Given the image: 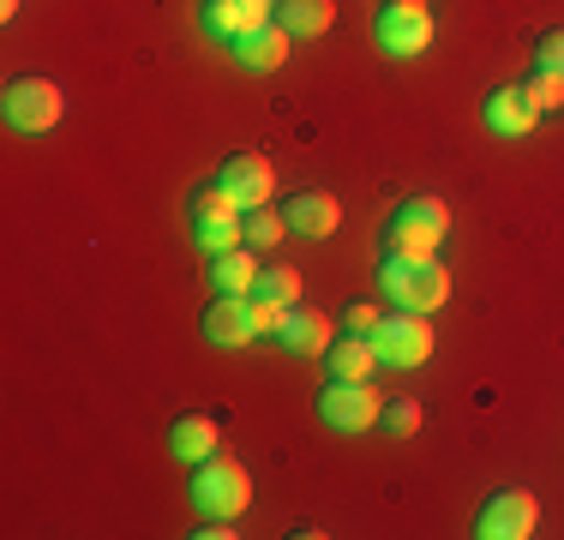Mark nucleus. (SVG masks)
I'll use <instances>...</instances> for the list:
<instances>
[{
  "label": "nucleus",
  "mask_w": 564,
  "mask_h": 540,
  "mask_svg": "<svg viewBox=\"0 0 564 540\" xmlns=\"http://www.w3.org/2000/svg\"><path fill=\"white\" fill-rule=\"evenodd\" d=\"M343 324H348V331H355V336H372V331H379V324H384V313H379V306H372V301H355V306H348V313H343Z\"/></svg>",
  "instance_id": "obj_26"
},
{
  "label": "nucleus",
  "mask_w": 564,
  "mask_h": 540,
  "mask_svg": "<svg viewBox=\"0 0 564 540\" xmlns=\"http://www.w3.org/2000/svg\"><path fill=\"white\" fill-rule=\"evenodd\" d=\"M372 348H379L384 367H421V360L433 355V324H426V313L397 306V313L372 331Z\"/></svg>",
  "instance_id": "obj_9"
},
{
  "label": "nucleus",
  "mask_w": 564,
  "mask_h": 540,
  "mask_svg": "<svg viewBox=\"0 0 564 540\" xmlns=\"http://www.w3.org/2000/svg\"><path fill=\"white\" fill-rule=\"evenodd\" d=\"M451 235V205L433 193L402 198L391 228H384V252H402V259H438V240Z\"/></svg>",
  "instance_id": "obj_1"
},
{
  "label": "nucleus",
  "mask_w": 564,
  "mask_h": 540,
  "mask_svg": "<svg viewBox=\"0 0 564 540\" xmlns=\"http://www.w3.org/2000/svg\"><path fill=\"white\" fill-rule=\"evenodd\" d=\"M534 120H541V108L529 102V90H522V85H499L487 97V127L499 132V139H529Z\"/></svg>",
  "instance_id": "obj_15"
},
{
  "label": "nucleus",
  "mask_w": 564,
  "mask_h": 540,
  "mask_svg": "<svg viewBox=\"0 0 564 540\" xmlns=\"http://www.w3.org/2000/svg\"><path fill=\"white\" fill-rule=\"evenodd\" d=\"M217 439H223V432H217L210 414H181L174 432H169V444H174V456H181V463H205L210 451H223Z\"/></svg>",
  "instance_id": "obj_18"
},
{
  "label": "nucleus",
  "mask_w": 564,
  "mask_h": 540,
  "mask_svg": "<svg viewBox=\"0 0 564 540\" xmlns=\"http://www.w3.org/2000/svg\"><path fill=\"white\" fill-rule=\"evenodd\" d=\"M372 31H379V48H384V54L414 61L421 48H433V12H426V7H409V0H384L379 19H372Z\"/></svg>",
  "instance_id": "obj_10"
},
{
  "label": "nucleus",
  "mask_w": 564,
  "mask_h": 540,
  "mask_svg": "<svg viewBox=\"0 0 564 540\" xmlns=\"http://www.w3.org/2000/svg\"><path fill=\"white\" fill-rule=\"evenodd\" d=\"M318 421L330 432H372L384 421V397L372 378H330L318 390Z\"/></svg>",
  "instance_id": "obj_5"
},
{
  "label": "nucleus",
  "mask_w": 564,
  "mask_h": 540,
  "mask_svg": "<svg viewBox=\"0 0 564 540\" xmlns=\"http://www.w3.org/2000/svg\"><path fill=\"white\" fill-rule=\"evenodd\" d=\"M276 318H282V306L259 301V294H217L210 313H205V336L217 348H247V343H259V336H271Z\"/></svg>",
  "instance_id": "obj_3"
},
{
  "label": "nucleus",
  "mask_w": 564,
  "mask_h": 540,
  "mask_svg": "<svg viewBox=\"0 0 564 540\" xmlns=\"http://www.w3.org/2000/svg\"><path fill=\"white\" fill-rule=\"evenodd\" d=\"M276 24L301 43V36H325L337 24V0H276Z\"/></svg>",
  "instance_id": "obj_17"
},
{
  "label": "nucleus",
  "mask_w": 564,
  "mask_h": 540,
  "mask_svg": "<svg viewBox=\"0 0 564 540\" xmlns=\"http://www.w3.org/2000/svg\"><path fill=\"white\" fill-rule=\"evenodd\" d=\"M522 90H529V102L541 108V115L564 108V73H546V66H534V73L522 78Z\"/></svg>",
  "instance_id": "obj_23"
},
{
  "label": "nucleus",
  "mask_w": 564,
  "mask_h": 540,
  "mask_svg": "<svg viewBox=\"0 0 564 540\" xmlns=\"http://www.w3.org/2000/svg\"><path fill=\"white\" fill-rule=\"evenodd\" d=\"M19 7L24 0H0V19H19Z\"/></svg>",
  "instance_id": "obj_27"
},
{
  "label": "nucleus",
  "mask_w": 564,
  "mask_h": 540,
  "mask_svg": "<svg viewBox=\"0 0 564 540\" xmlns=\"http://www.w3.org/2000/svg\"><path fill=\"white\" fill-rule=\"evenodd\" d=\"M193 505L205 510V517H228V522L252 505V480H247V468H240V456L210 451L205 463L193 468Z\"/></svg>",
  "instance_id": "obj_4"
},
{
  "label": "nucleus",
  "mask_w": 564,
  "mask_h": 540,
  "mask_svg": "<svg viewBox=\"0 0 564 540\" xmlns=\"http://www.w3.org/2000/svg\"><path fill=\"white\" fill-rule=\"evenodd\" d=\"M534 529H541V498H534L529 486H505V493H492L487 505H480V517H475L480 540H529Z\"/></svg>",
  "instance_id": "obj_8"
},
{
  "label": "nucleus",
  "mask_w": 564,
  "mask_h": 540,
  "mask_svg": "<svg viewBox=\"0 0 564 540\" xmlns=\"http://www.w3.org/2000/svg\"><path fill=\"white\" fill-rule=\"evenodd\" d=\"M379 289L391 294L409 313H438L451 301V270L438 259H402V252H384L379 264Z\"/></svg>",
  "instance_id": "obj_2"
},
{
  "label": "nucleus",
  "mask_w": 564,
  "mask_h": 540,
  "mask_svg": "<svg viewBox=\"0 0 564 540\" xmlns=\"http://www.w3.org/2000/svg\"><path fill=\"white\" fill-rule=\"evenodd\" d=\"M210 282H217V294H252V282H259V259H252V247L210 252Z\"/></svg>",
  "instance_id": "obj_19"
},
{
  "label": "nucleus",
  "mask_w": 564,
  "mask_h": 540,
  "mask_svg": "<svg viewBox=\"0 0 564 540\" xmlns=\"http://www.w3.org/2000/svg\"><path fill=\"white\" fill-rule=\"evenodd\" d=\"M534 66H546V73H564V24L541 36V48H534Z\"/></svg>",
  "instance_id": "obj_25"
},
{
  "label": "nucleus",
  "mask_w": 564,
  "mask_h": 540,
  "mask_svg": "<svg viewBox=\"0 0 564 540\" xmlns=\"http://www.w3.org/2000/svg\"><path fill=\"white\" fill-rule=\"evenodd\" d=\"M282 235H289V216H282L276 205L247 210V247H276Z\"/></svg>",
  "instance_id": "obj_22"
},
{
  "label": "nucleus",
  "mask_w": 564,
  "mask_h": 540,
  "mask_svg": "<svg viewBox=\"0 0 564 540\" xmlns=\"http://www.w3.org/2000/svg\"><path fill=\"white\" fill-rule=\"evenodd\" d=\"M289 48H294V36L271 19V24H259V31L240 36V43H235V61L252 66V73H276V66L289 61Z\"/></svg>",
  "instance_id": "obj_16"
},
{
  "label": "nucleus",
  "mask_w": 564,
  "mask_h": 540,
  "mask_svg": "<svg viewBox=\"0 0 564 540\" xmlns=\"http://www.w3.org/2000/svg\"><path fill=\"white\" fill-rule=\"evenodd\" d=\"M217 181L228 186V198H235L240 210H259V205H271V193H276V169H271V162H264L259 151H240V156H228Z\"/></svg>",
  "instance_id": "obj_11"
},
{
  "label": "nucleus",
  "mask_w": 564,
  "mask_h": 540,
  "mask_svg": "<svg viewBox=\"0 0 564 540\" xmlns=\"http://www.w3.org/2000/svg\"><path fill=\"white\" fill-rule=\"evenodd\" d=\"M271 19H276V0H205V31L228 48H235L247 31L271 24Z\"/></svg>",
  "instance_id": "obj_12"
},
{
  "label": "nucleus",
  "mask_w": 564,
  "mask_h": 540,
  "mask_svg": "<svg viewBox=\"0 0 564 540\" xmlns=\"http://www.w3.org/2000/svg\"><path fill=\"white\" fill-rule=\"evenodd\" d=\"M0 108H7V120L19 132H48V127H61V115H66V90L55 85V78H43V73H24V78L7 85Z\"/></svg>",
  "instance_id": "obj_7"
},
{
  "label": "nucleus",
  "mask_w": 564,
  "mask_h": 540,
  "mask_svg": "<svg viewBox=\"0 0 564 540\" xmlns=\"http://www.w3.org/2000/svg\"><path fill=\"white\" fill-rule=\"evenodd\" d=\"M252 294L271 306H301V270L294 264H259V282H252Z\"/></svg>",
  "instance_id": "obj_21"
},
{
  "label": "nucleus",
  "mask_w": 564,
  "mask_h": 540,
  "mask_svg": "<svg viewBox=\"0 0 564 540\" xmlns=\"http://www.w3.org/2000/svg\"><path fill=\"white\" fill-rule=\"evenodd\" d=\"M193 235L205 252H228V247H247V210L228 198L223 181L198 186L193 193Z\"/></svg>",
  "instance_id": "obj_6"
},
{
  "label": "nucleus",
  "mask_w": 564,
  "mask_h": 540,
  "mask_svg": "<svg viewBox=\"0 0 564 540\" xmlns=\"http://www.w3.org/2000/svg\"><path fill=\"white\" fill-rule=\"evenodd\" d=\"M271 336L289 348V355H325V348H330V318L313 313V306H282V318H276Z\"/></svg>",
  "instance_id": "obj_13"
},
{
  "label": "nucleus",
  "mask_w": 564,
  "mask_h": 540,
  "mask_svg": "<svg viewBox=\"0 0 564 540\" xmlns=\"http://www.w3.org/2000/svg\"><path fill=\"white\" fill-rule=\"evenodd\" d=\"M282 216H289V228L306 240H330L343 228V205L330 193H294L289 205H282Z\"/></svg>",
  "instance_id": "obj_14"
},
{
  "label": "nucleus",
  "mask_w": 564,
  "mask_h": 540,
  "mask_svg": "<svg viewBox=\"0 0 564 540\" xmlns=\"http://www.w3.org/2000/svg\"><path fill=\"white\" fill-rule=\"evenodd\" d=\"M384 432H397V439H409L414 426H421V402H384Z\"/></svg>",
  "instance_id": "obj_24"
},
{
  "label": "nucleus",
  "mask_w": 564,
  "mask_h": 540,
  "mask_svg": "<svg viewBox=\"0 0 564 540\" xmlns=\"http://www.w3.org/2000/svg\"><path fill=\"white\" fill-rule=\"evenodd\" d=\"M409 7H426V0H409Z\"/></svg>",
  "instance_id": "obj_28"
},
{
  "label": "nucleus",
  "mask_w": 564,
  "mask_h": 540,
  "mask_svg": "<svg viewBox=\"0 0 564 540\" xmlns=\"http://www.w3.org/2000/svg\"><path fill=\"white\" fill-rule=\"evenodd\" d=\"M325 367H330V378H372L379 348H372V336H343V343L325 348Z\"/></svg>",
  "instance_id": "obj_20"
}]
</instances>
